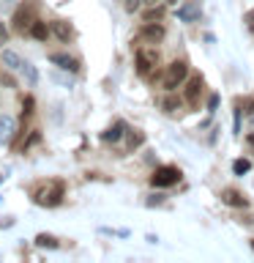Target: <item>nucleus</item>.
Here are the masks:
<instances>
[{
  "label": "nucleus",
  "mask_w": 254,
  "mask_h": 263,
  "mask_svg": "<svg viewBox=\"0 0 254 263\" xmlns=\"http://www.w3.org/2000/svg\"><path fill=\"white\" fill-rule=\"evenodd\" d=\"M161 107H164V112H178L180 110V99L172 96V90H167V99L161 102Z\"/></svg>",
  "instance_id": "18"
},
{
  "label": "nucleus",
  "mask_w": 254,
  "mask_h": 263,
  "mask_svg": "<svg viewBox=\"0 0 254 263\" xmlns=\"http://www.w3.org/2000/svg\"><path fill=\"white\" fill-rule=\"evenodd\" d=\"M22 74H25V80H28L30 82V85H36V82H38V71L36 69H33V66L30 63H22V69H19Z\"/></svg>",
  "instance_id": "19"
},
{
  "label": "nucleus",
  "mask_w": 254,
  "mask_h": 263,
  "mask_svg": "<svg viewBox=\"0 0 254 263\" xmlns=\"http://www.w3.org/2000/svg\"><path fill=\"white\" fill-rule=\"evenodd\" d=\"M33 241H36V247H44V250H57V247H60L57 236H49V233H38Z\"/></svg>",
  "instance_id": "14"
},
{
  "label": "nucleus",
  "mask_w": 254,
  "mask_h": 263,
  "mask_svg": "<svg viewBox=\"0 0 254 263\" xmlns=\"http://www.w3.org/2000/svg\"><path fill=\"white\" fill-rule=\"evenodd\" d=\"M164 3H178V0H164Z\"/></svg>",
  "instance_id": "30"
},
{
  "label": "nucleus",
  "mask_w": 254,
  "mask_h": 263,
  "mask_svg": "<svg viewBox=\"0 0 254 263\" xmlns=\"http://www.w3.org/2000/svg\"><path fill=\"white\" fill-rule=\"evenodd\" d=\"M0 44H8V28L0 22Z\"/></svg>",
  "instance_id": "25"
},
{
  "label": "nucleus",
  "mask_w": 254,
  "mask_h": 263,
  "mask_svg": "<svg viewBox=\"0 0 254 263\" xmlns=\"http://www.w3.org/2000/svg\"><path fill=\"white\" fill-rule=\"evenodd\" d=\"M246 28H249V30L254 33V11H249V14H246Z\"/></svg>",
  "instance_id": "26"
},
{
  "label": "nucleus",
  "mask_w": 254,
  "mask_h": 263,
  "mask_svg": "<svg viewBox=\"0 0 254 263\" xmlns=\"http://www.w3.org/2000/svg\"><path fill=\"white\" fill-rule=\"evenodd\" d=\"M161 16H164V6H156L151 11H145V22H159Z\"/></svg>",
  "instance_id": "20"
},
{
  "label": "nucleus",
  "mask_w": 254,
  "mask_h": 263,
  "mask_svg": "<svg viewBox=\"0 0 254 263\" xmlns=\"http://www.w3.org/2000/svg\"><path fill=\"white\" fill-rule=\"evenodd\" d=\"M188 77V66L183 61H175V63H170L167 66V74H164V88L167 90H175L180 82H186Z\"/></svg>",
  "instance_id": "3"
},
{
  "label": "nucleus",
  "mask_w": 254,
  "mask_h": 263,
  "mask_svg": "<svg viewBox=\"0 0 254 263\" xmlns=\"http://www.w3.org/2000/svg\"><path fill=\"white\" fill-rule=\"evenodd\" d=\"M49 30L52 28H47V22H38V20H33V25H30V36L38 39V41H44L49 36Z\"/></svg>",
  "instance_id": "15"
},
{
  "label": "nucleus",
  "mask_w": 254,
  "mask_h": 263,
  "mask_svg": "<svg viewBox=\"0 0 254 263\" xmlns=\"http://www.w3.org/2000/svg\"><path fill=\"white\" fill-rule=\"evenodd\" d=\"M249 167H251V164L246 162V159H238V162L232 164V170L238 173V176H246V173H249Z\"/></svg>",
  "instance_id": "22"
},
{
  "label": "nucleus",
  "mask_w": 254,
  "mask_h": 263,
  "mask_svg": "<svg viewBox=\"0 0 254 263\" xmlns=\"http://www.w3.org/2000/svg\"><path fill=\"white\" fill-rule=\"evenodd\" d=\"M221 200L227 205H235V209H246V205H249V200H246L243 192H238V189H224V192H221Z\"/></svg>",
  "instance_id": "9"
},
{
  "label": "nucleus",
  "mask_w": 254,
  "mask_h": 263,
  "mask_svg": "<svg viewBox=\"0 0 254 263\" xmlns=\"http://www.w3.org/2000/svg\"><path fill=\"white\" fill-rule=\"evenodd\" d=\"M63 192H66L63 181H49V184L38 186L36 192H33V200L38 205H44V209H52V205H57L63 200Z\"/></svg>",
  "instance_id": "1"
},
{
  "label": "nucleus",
  "mask_w": 254,
  "mask_h": 263,
  "mask_svg": "<svg viewBox=\"0 0 254 263\" xmlns=\"http://www.w3.org/2000/svg\"><path fill=\"white\" fill-rule=\"evenodd\" d=\"M49 61H52L57 69H66V71H71V74H77L82 69V63L74 55H69V52H52V55H49Z\"/></svg>",
  "instance_id": "6"
},
{
  "label": "nucleus",
  "mask_w": 254,
  "mask_h": 263,
  "mask_svg": "<svg viewBox=\"0 0 254 263\" xmlns=\"http://www.w3.org/2000/svg\"><path fill=\"white\" fill-rule=\"evenodd\" d=\"M183 178V173H180L175 164H167V167H159L151 176V184L153 186H159V189H164V186H175L178 181Z\"/></svg>",
  "instance_id": "2"
},
{
  "label": "nucleus",
  "mask_w": 254,
  "mask_h": 263,
  "mask_svg": "<svg viewBox=\"0 0 254 263\" xmlns=\"http://www.w3.org/2000/svg\"><path fill=\"white\" fill-rule=\"evenodd\" d=\"M3 63L8 66V69H14V71H19L22 69V58L19 55H16V52H11V49H6V52H3Z\"/></svg>",
  "instance_id": "16"
},
{
  "label": "nucleus",
  "mask_w": 254,
  "mask_h": 263,
  "mask_svg": "<svg viewBox=\"0 0 254 263\" xmlns=\"http://www.w3.org/2000/svg\"><path fill=\"white\" fill-rule=\"evenodd\" d=\"M142 140H145V135H142V132L131 129V132H129V137H126V148H129V151H134V148H139V145H142Z\"/></svg>",
  "instance_id": "17"
},
{
  "label": "nucleus",
  "mask_w": 254,
  "mask_h": 263,
  "mask_svg": "<svg viewBox=\"0 0 254 263\" xmlns=\"http://www.w3.org/2000/svg\"><path fill=\"white\" fill-rule=\"evenodd\" d=\"M14 129H16V121L11 115H3V118H0V143H8L14 135Z\"/></svg>",
  "instance_id": "12"
},
{
  "label": "nucleus",
  "mask_w": 254,
  "mask_h": 263,
  "mask_svg": "<svg viewBox=\"0 0 254 263\" xmlns=\"http://www.w3.org/2000/svg\"><path fill=\"white\" fill-rule=\"evenodd\" d=\"M156 63H159V52H153V49H139L137 52V71L139 74H151L156 69Z\"/></svg>",
  "instance_id": "5"
},
{
  "label": "nucleus",
  "mask_w": 254,
  "mask_h": 263,
  "mask_svg": "<svg viewBox=\"0 0 254 263\" xmlns=\"http://www.w3.org/2000/svg\"><path fill=\"white\" fill-rule=\"evenodd\" d=\"M38 140H41V132H38V129H33L30 135H28V140H25V143H22V151H28L30 145H36Z\"/></svg>",
  "instance_id": "21"
},
{
  "label": "nucleus",
  "mask_w": 254,
  "mask_h": 263,
  "mask_svg": "<svg viewBox=\"0 0 254 263\" xmlns=\"http://www.w3.org/2000/svg\"><path fill=\"white\" fill-rule=\"evenodd\" d=\"M123 135H126V123H123V121H118V123H112V126L104 132V135H101V140H104V143H118V140H120Z\"/></svg>",
  "instance_id": "11"
},
{
  "label": "nucleus",
  "mask_w": 254,
  "mask_h": 263,
  "mask_svg": "<svg viewBox=\"0 0 254 263\" xmlns=\"http://www.w3.org/2000/svg\"><path fill=\"white\" fill-rule=\"evenodd\" d=\"M200 16H202V6L197 3V0H192V3L178 8V20L180 22H200Z\"/></svg>",
  "instance_id": "7"
},
{
  "label": "nucleus",
  "mask_w": 254,
  "mask_h": 263,
  "mask_svg": "<svg viewBox=\"0 0 254 263\" xmlns=\"http://www.w3.org/2000/svg\"><path fill=\"white\" fill-rule=\"evenodd\" d=\"M33 20H36V0H25V3L14 11V28L16 30H28Z\"/></svg>",
  "instance_id": "4"
},
{
  "label": "nucleus",
  "mask_w": 254,
  "mask_h": 263,
  "mask_svg": "<svg viewBox=\"0 0 254 263\" xmlns=\"http://www.w3.org/2000/svg\"><path fill=\"white\" fill-rule=\"evenodd\" d=\"M216 104H219V96H216V93H213V96L208 99V110L213 112V110H216Z\"/></svg>",
  "instance_id": "27"
},
{
  "label": "nucleus",
  "mask_w": 254,
  "mask_h": 263,
  "mask_svg": "<svg viewBox=\"0 0 254 263\" xmlns=\"http://www.w3.org/2000/svg\"><path fill=\"white\" fill-rule=\"evenodd\" d=\"M161 203H164V195H151L145 200V205H161Z\"/></svg>",
  "instance_id": "24"
},
{
  "label": "nucleus",
  "mask_w": 254,
  "mask_h": 263,
  "mask_svg": "<svg viewBox=\"0 0 254 263\" xmlns=\"http://www.w3.org/2000/svg\"><path fill=\"white\" fill-rule=\"evenodd\" d=\"M139 8V0H126V11H137Z\"/></svg>",
  "instance_id": "28"
},
{
  "label": "nucleus",
  "mask_w": 254,
  "mask_h": 263,
  "mask_svg": "<svg viewBox=\"0 0 254 263\" xmlns=\"http://www.w3.org/2000/svg\"><path fill=\"white\" fill-rule=\"evenodd\" d=\"M251 250H254V241H251Z\"/></svg>",
  "instance_id": "32"
},
{
  "label": "nucleus",
  "mask_w": 254,
  "mask_h": 263,
  "mask_svg": "<svg viewBox=\"0 0 254 263\" xmlns=\"http://www.w3.org/2000/svg\"><path fill=\"white\" fill-rule=\"evenodd\" d=\"M164 36H167V30H164V25H159V22H151L142 28V39L147 44H159V41H164Z\"/></svg>",
  "instance_id": "8"
},
{
  "label": "nucleus",
  "mask_w": 254,
  "mask_h": 263,
  "mask_svg": "<svg viewBox=\"0 0 254 263\" xmlns=\"http://www.w3.org/2000/svg\"><path fill=\"white\" fill-rule=\"evenodd\" d=\"M8 3H14V0H8Z\"/></svg>",
  "instance_id": "33"
},
{
  "label": "nucleus",
  "mask_w": 254,
  "mask_h": 263,
  "mask_svg": "<svg viewBox=\"0 0 254 263\" xmlns=\"http://www.w3.org/2000/svg\"><path fill=\"white\" fill-rule=\"evenodd\" d=\"M249 145H254V135H249Z\"/></svg>",
  "instance_id": "29"
},
{
  "label": "nucleus",
  "mask_w": 254,
  "mask_h": 263,
  "mask_svg": "<svg viewBox=\"0 0 254 263\" xmlns=\"http://www.w3.org/2000/svg\"><path fill=\"white\" fill-rule=\"evenodd\" d=\"M200 90H202V74H194V77L188 80V85H186V102H197Z\"/></svg>",
  "instance_id": "13"
},
{
  "label": "nucleus",
  "mask_w": 254,
  "mask_h": 263,
  "mask_svg": "<svg viewBox=\"0 0 254 263\" xmlns=\"http://www.w3.org/2000/svg\"><path fill=\"white\" fill-rule=\"evenodd\" d=\"M0 184H3V173H0Z\"/></svg>",
  "instance_id": "31"
},
{
  "label": "nucleus",
  "mask_w": 254,
  "mask_h": 263,
  "mask_svg": "<svg viewBox=\"0 0 254 263\" xmlns=\"http://www.w3.org/2000/svg\"><path fill=\"white\" fill-rule=\"evenodd\" d=\"M33 112V96H25V104H22V115L28 118V115Z\"/></svg>",
  "instance_id": "23"
},
{
  "label": "nucleus",
  "mask_w": 254,
  "mask_h": 263,
  "mask_svg": "<svg viewBox=\"0 0 254 263\" xmlns=\"http://www.w3.org/2000/svg\"><path fill=\"white\" fill-rule=\"evenodd\" d=\"M52 33L60 41H71L74 39V25L66 22V20H57V22H52Z\"/></svg>",
  "instance_id": "10"
}]
</instances>
